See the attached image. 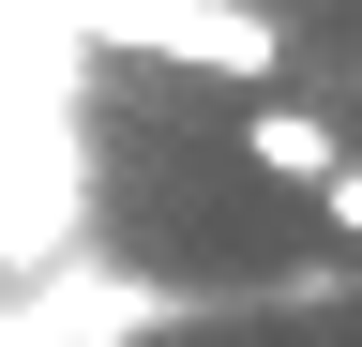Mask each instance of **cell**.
<instances>
[{
    "label": "cell",
    "mask_w": 362,
    "mask_h": 347,
    "mask_svg": "<svg viewBox=\"0 0 362 347\" xmlns=\"http://www.w3.org/2000/svg\"><path fill=\"white\" fill-rule=\"evenodd\" d=\"M242 166H257V182H287V196H317V182L347 166V136H332L302 91H242Z\"/></svg>",
    "instance_id": "7a4b0ae2"
},
{
    "label": "cell",
    "mask_w": 362,
    "mask_h": 347,
    "mask_svg": "<svg viewBox=\"0 0 362 347\" xmlns=\"http://www.w3.org/2000/svg\"><path fill=\"white\" fill-rule=\"evenodd\" d=\"M61 16L90 46H151V61H197V76H242V91L287 76V30L257 0H61Z\"/></svg>",
    "instance_id": "6da1fadb"
},
{
    "label": "cell",
    "mask_w": 362,
    "mask_h": 347,
    "mask_svg": "<svg viewBox=\"0 0 362 347\" xmlns=\"http://www.w3.org/2000/svg\"><path fill=\"white\" fill-rule=\"evenodd\" d=\"M317 211H332V227H347V242H362V151H347V166H332V182H317Z\"/></svg>",
    "instance_id": "3957f363"
}]
</instances>
